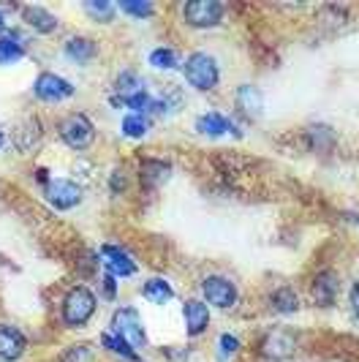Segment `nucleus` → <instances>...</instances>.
Returning <instances> with one entry per match:
<instances>
[{"instance_id": "473e14b6", "label": "nucleus", "mask_w": 359, "mask_h": 362, "mask_svg": "<svg viewBox=\"0 0 359 362\" xmlns=\"http://www.w3.org/2000/svg\"><path fill=\"white\" fill-rule=\"evenodd\" d=\"M3 142H6V136H3V131H0V147H3Z\"/></svg>"}, {"instance_id": "c756f323", "label": "nucleus", "mask_w": 359, "mask_h": 362, "mask_svg": "<svg viewBox=\"0 0 359 362\" xmlns=\"http://www.w3.org/2000/svg\"><path fill=\"white\" fill-rule=\"evenodd\" d=\"M237 349H240V341L234 335H220V351L223 354H234Z\"/></svg>"}, {"instance_id": "6e6552de", "label": "nucleus", "mask_w": 359, "mask_h": 362, "mask_svg": "<svg viewBox=\"0 0 359 362\" xmlns=\"http://www.w3.org/2000/svg\"><path fill=\"white\" fill-rule=\"evenodd\" d=\"M294 349H297V335L288 332L286 327H275L261 344V354L269 360H286L294 354Z\"/></svg>"}, {"instance_id": "ddd939ff", "label": "nucleus", "mask_w": 359, "mask_h": 362, "mask_svg": "<svg viewBox=\"0 0 359 362\" xmlns=\"http://www.w3.org/2000/svg\"><path fill=\"white\" fill-rule=\"evenodd\" d=\"M38 139H41V123H38V117H28V120H22L14 131V145L17 150L22 153H28V150H33L38 145Z\"/></svg>"}, {"instance_id": "20e7f679", "label": "nucleus", "mask_w": 359, "mask_h": 362, "mask_svg": "<svg viewBox=\"0 0 359 362\" xmlns=\"http://www.w3.org/2000/svg\"><path fill=\"white\" fill-rule=\"evenodd\" d=\"M112 332H114L117 338H123L128 346H144L147 344L142 319H139V313H136L134 308L114 310V316H112Z\"/></svg>"}, {"instance_id": "4be33fe9", "label": "nucleus", "mask_w": 359, "mask_h": 362, "mask_svg": "<svg viewBox=\"0 0 359 362\" xmlns=\"http://www.w3.org/2000/svg\"><path fill=\"white\" fill-rule=\"evenodd\" d=\"M272 305L278 313H294V310L300 308V300H297V294L291 289H278L272 294Z\"/></svg>"}, {"instance_id": "cd10ccee", "label": "nucleus", "mask_w": 359, "mask_h": 362, "mask_svg": "<svg viewBox=\"0 0 359 362\" xmlns=\"http://www.w3.org/2000/svg\"><path fill=\"white\" fill-rule=\"evenodd\" d=\"M166 175H169V166H166V163H158V161L144 163V180L150 182V185H153V182H161Z\"/></svg>"}, {"instance_id": "c85d7f7f", "label": "nucleus", "mask_w": 359, "mask_h": 362, "mask_svg": "<svg viewBox=\"0 0 359 362\" xmlns=\"http://www.w3.org/2000/svg\"><path fill=\"white\" fill-rule=\"evenodd\" d=\"M60 362H95V360H93V349L90 346H73L71 351H66V357Z\"/></svg>"}, {"instance_id": "aec40b11", "label": "nucleus", "mask_w": 359, "mask_h": 362, "mask_svg": "<svg viewBox=\"0 0 359 362\" xmlns=\"http://www.w3.org/2000/svg\"><path fill=\"white\" fill-rule=\"evenodd\" d=\"M237 104L242 107V112H248L251 117H259V112L264 107V98H261V93L256 90L253 85H242L240 93H237Z\"/></svg>"}, {"instance_id": "5701e85b", "label": "nucleus", "mask_w": 359, "mask_h": 362, "mask_svg": "<svg viewBox=\"0 0 359 362\" xmlns=\"http://www.w3.org/2000/svg\"><path fill=\"white\" fill-rule=\"evenodd\" d=\"M147 128H150V123L144 120V115H128L126 120H123V134L126 136H131V139H142L144 134H147Z\"/></svg>"}, {"instance_id": "a211bd4d", "label": "nucleus", "mask_w": 359, "mask_h": 362, "mask_svg": "<svg viewBox=\"0 0 359 362\" xmlns=\"http://www.w3.org/2000/svg\"><path fill=\"white\" fill-rule=\"evenodd\" d=\"M66 54L76 63H88V60L95 57V44L85 36H73L66 41Z\"/></svg>"}, {"instance_id": "423d86ee", "label": "nucleus", "mask_w": 359, "mask_h": 362, "mask_svg": "<svg viewBox=\"0 0 359 362\" xmlns=\"http://www.w3.org/2000/svg\"><path fill=\"white\" fill-rule=\"evenodd\" d=\"M33 93H36L38 101H47V104H54V101H66L73 95V85L66 82L63 76H57L52 71H44L36 76L33 82Z\"/></svg>"}, {"instance_id": "7ed1b4c3", "label": "nucleus", "mask_w": 359, "mask_h": 362, "mask_svg": "<svg viewBox=\"0 0 359 362\" xmlns=\"http://www.w3.org/2000/svg\"><path fill=\"white\" fill-rule=\"evenodd\" d=\"M57 134H60V139H63L69 147H73V150H88L90 142H93L95 128H93V120H90L88 115L73 112V115H69V117L60 120Z\"/></svg>"}, {"instance_id": "4468645a", "label": "nucleus", "mask_w": 359, "mask_h": 362, "mask_svg": "<svg viewBox=\"0 0 359 362\" xmlns=\"http://www.w3.org/2000/svg\"><path fill=\"white\" fill-rule=\"evenodd\" d=\"M22 17L38 33H54L57 30V17L49 14L47 8H41V6H25L22 8Z\"/></svg>"}, {"instance_id": "2eb2a0df", "label": "nucleus", "mask_w": 359, "mask_h": 362, "mask_svg": "<svg viewBox=\"0 0 359 362\" xmlns=\"http://www.w3.org/2000/svg\"><path fill=\"white\" fill-rule=\"evenodd\" d=\"M101 254L107 256V267H109V275H114V278H126V275H134L136 272V264L128 259L120 248H114V245H104L101 248Z\"/></svg>"}, {"instance_id": "dca6fc26", "label": "nucleus", "mask_w": 359, "mask_h": 362, "mask_svg": "<svg viewBox=\"0 0 359 362\" xmlns=\"http://www.w3.org/2000/svg\"><path fill=\"white\" fill-rule=\"evenodd\" d=\"M22 57H25V47L19 41V33H14V30L0 33V66H11Z\"/></svg>"}, {"instance_id": "f257e3e1", "label": "nucleus", "mask_w": 359, "mask_h": 362, "mask_svg": "<svg viewBox=\"0 0 359 362\" xmlns=\"http://www.w3.org/2000/svg\"><path fill=\"white\" fill-rule=\"evenodd\" d=\"M182 71H185L188 85H191V88H196V90H201V93L213 90V88L218 85V79H220L218 63L210 57V54H204V52L191 54V57L185 60Z\"/></svg>"}, {"instance_id": "bb28decb", "label": "nucleus", "mask_w": 359, "mask_h": 362, "mask_svg": "<svg viewBox=\"0 0 359 362\" xmlns=\"http://www.w3.org/2000/svg\"><path fill=\"white\" fill-rule=\"evenodd\" d=\"M120 8H123L126 14H131V17H153V11H155L153 3H142V0H136V3H134V0H123Z\"/></svg>"}, {"instance_id": "393cba45", "label": "nucleus", "mask_w": 359, "mask_h": 362, "mask_svg": "<svg viewBox=\"0 0 359 362\" xmlns=\"http://www.w3.org/2000/svg\"><path fill=\"white\" fill-rule=\"evenodd\" d=\"M85 11H88L93 19H98V22H109V19L114 17V6H112V3H101V0L85 3Z\"/></svg>"}, {"instance_id": "f3484780", "label": "nucleus", "mask_w": 359, "mask_h": 362, "mask_svg": "<svg viewBox=\"0 0 359 362\" xmlns=\"http://www.w3.org/2000/svg\"><path fill=\"white\" fill-rule=\"evenodd\" d=\"M335 294H338V281H335V275L332 272H322L319 278H316V284H313V300L326 308V305H332L335 303Z\"/></svg>"}, {"instance_id": "9d476101", "label": "nucleus", "mask_w": 359, "mask_h": 362, "mask_svg": "<svg viewBox=\"0 0 359 362\" xmlns=\"http://www.w3.org/2000/svg\"><path fill=\"white\" fill-rule=\"evenodd\" d=\"M25 335L19 332L17 327L0 325V360H19L25 351Z\"/></svg>"}, {"instance_id": "7c9ffc66", "label": "nucleus", "mask_w": 359, "mask_h": 362, "mask_svg": "<svg viewBox=\"0 0 359 362\" xmlns=\"http://www.w3.org/2000/svg\"><path fill=\"white\" fill-rule=\"evenodd\" d=\"M104 291H107V297H114V294H117V286H114V275H107V278H104Z\"/></svg>"}, {"instance_id": "39448f33", "label": "nucleus", "mask_w": 359, "mask_h": 362, "mask_svg": "<svg viewBox=\"0 0 359 362\" xmlns=\"http://www.w3.org/2000/svg\"><path fill=\"white\" fill-rule=\"evenodd\" d=\"M182 17L194 28H216L223 19V6L218 0H191L185 3Z\"/></svg>"}, {"instance_id": "72a5a7b5", "label": "nucleus", "mask_w": 359, "mask_h": 362, "mask_svg": "<svg viewBox=\"0 0 359 362\" xmlns=\"http://www.w3.org/2000/svg\"><path fill=\"white\" fill-rule=\"evenodd\" d=\"M0 28H3V14H0Z\"/></svg>"}, {"instance_id": "f03ea898", "label": "nucleus", "mask_w": 359, "mask_h": 362, "mask_svg": "<svg viewBox=\"0 0 359 362\" xmlns=\"http://www.w3.org/2000/svg\"><path fill=\"white\" fill-rule=\"evenodd\" d=\"M95 294L85 286H76L66 294V303H63V322L69 327H82L90 322V316L95 313Z\"/></svg>"}, {"instance_id": "0eeeda50", "label": "nucleus", "mask_w": 359, "mask_h": 362, "mask_svg": "<svg viewBox=\"0 0 359 362\" xmlns=\"http://www.w3.org/2000/svg\"><path fill=\"white\" fill-rule=\"evenodd\" d=\"M44 197L57 210H71L82 202V188L71 180H49L44 188Z\"/></svg>"}, {"instance_id": "9b49d317", "label": "nucleus", "mask_w": 359, "mask_h": 362, "mask_svg": "<svg viewBox=\"0 0 359 362\" xmlns=\"http://www.w3.org/2000/svg\"><path fill=\"white\" fill-rule=\"evenodd\" d=\"M196 128L201 134H207V136H223V134H234V136H240V131L234 126L229 117H223L220 112H207V115H201L196 120Z\"/></svg>"}, {"instance_id": "f8f14e48", "label": "nucleus", "mask_w": 359, "mask_h": 362, "mask_svg": "<svg viewBox=\"0 0 359 362\" xmlns=\"http://www.w3.org/2000/svg\"><path fill=\"white\" fill-rule=\"evenodd\" d=\"M182 313H185V325H188V335L191 338L201 335L207 329V325H210V310H207L204 303H199V300H188Z\"/></svg>"}, {"instance_id": "b1692460", "label": "nucleus", "mask_w": 359, "mask_h": 362, "mask_svg": "<svg viewBox=\"0 0 359 362\" xmlns=\"http://www.w3.org/2000/svg\"><path fill=\"white\" fill-rule=\"evenodd\" d=\"M101 344L112 349V351H117V354H123L126 360H139L136 357V351H134V346H128L123 338H117V335H101Z\"/></svg>"}, {"instance_id": "6ab92c4d", "label": "nucleus", "mask_w": 359, "mask_h": 362, "mask_svg": "<svg viewBox=\"0 0 359 362\" xmlns=\"http://www.w3.org/2000/svg\"><path fill=\"white\" fill-rule=\"evenodd\" d=\"M144 300H150V303H155V305H163V303H169L172 297H175V291L172 286L163 281V278H150L147 284H144Z\"/></svg>"}, {"instance_id": "2f4dec72", "label": "nucleus", "mask_w": 359, "mask_h": 362, "mask_svg": "<svg viewBox=\"0 0 359 362\" xmlns=\"http://www.w3.org/2000/svg\"><path fill=\"white\" fill-rule=\"evenodd\" d=\"M351 310L359 319V284H354V289H351Z\"/></svg>"}, {"instance_id": "412c9836", "label": "nucleus", "mask_w": 359, "mask_h": 362, "mask_svg": "<svg viewBox=\"0 0 359 362\" xmlns=\"http://www.w3.org/2000/svg\"><path fill=\"white\" fill-rule=\"evenodd\" d=\"M144 82L142 76H136L134 71H126L117 76V82H114V90H117V95H136V93H142Z\"/></svg>"}, {"instance_id": "a878e982", "label": "nucleus", "mask_w": 359, "mask_h": 362, "mask_svg": "<svg viewBox=\"0 0 359 362\" xmlns=\"http://www.w3.org/2000/svg\"><path fill=\"white\" fill-rule=\"evenodd\" d=\"M150 66H155V69H177V54L172 49H155V52H150Z\"/></svg>"}, {"instance_id": "1a4fd4ad", "label": "nucleus", "mask_w": 359, "mask_h": 362, "mask_svg": "<svg viewBox=\"0 0 359 362\" xmlns=\"http://www.w3.org/2000/svg\"><path fill=\"white\" fill-rule=\"evenodd\" d=\"M204 300L210 303V305H216V308H232L234 303H237V289H234V284L229 278H207L204 281Z\"/></svg>"}]
</instances>
